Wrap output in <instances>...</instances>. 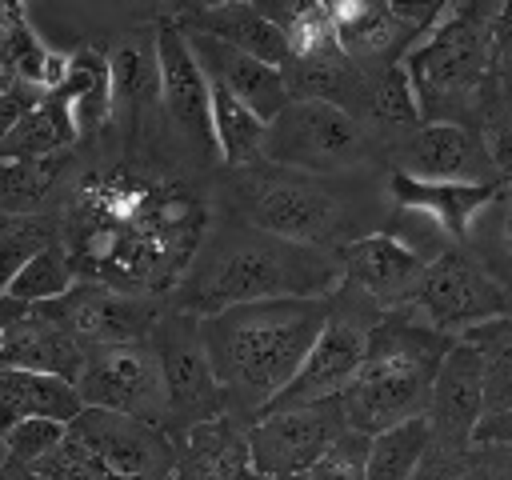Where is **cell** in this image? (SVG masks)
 <instances>
[{
  "mask_svg": "<svg viewBox=\"0 0 512 480\" xmlns=\"http://www.w3.org/2000/svg\"><path fill=\"white\" fill-rule=\"evenodd\" d=\"M56 216L76 280L164 300L212 228V196L168 160L120 152L76 164Z\"/></svg>",
  "mask_w": 512,
  "mask_h": 480,
  "instance_id": "1",
  "label": "cell"
},
{
  "mask_svg": "<svg viewBox=\"0 0 512 480\" xmlns=\"http://www.w3.org/2000/svg\"><path fill=\"white\" fill-rule=\"evenodd\" d=\"M340 284V252L292 244L248 228L232 216L208 228L180 284L164 296L184 316H212L256 300H312L332 296Z\"/></svg>",
  "mask_w": 512,
  "mask_h": 480,
  "instance_id": "2",
  "label": "cell"
},
{
  "mask_svg": "<svg viewBox=\"0 0 512 480\" xmlns=\"http://www.w3.org/2000/svg\"><path fill=\"white\" fill-rule=\"evenodd\" d=\"M328 320V296L256 300L196 320L212 376L224 388L228 416L252 424L296 376Z\"/></svg>",
  "mask_w": 512,
  "mask_h": 480,
  "instance_id": "3",
  "label": "cell"
},
{
  "mask_svg": "<svg viewBox=\"0 0 512 480\" xmlns=\"http://www.w3.org/2000/svg\"><path fill=\"white\" fill-rule=\"evenodd\" d=\"M216 196L224 216L308 248L340 252L352 240L380 232L372 212L376 196L360 176H308L256 160L248 168H224Z\"/></svg>",
  "mask_w": 512,
  "mask_h": 480,
  "instance_id": "4",
  "label": "cell"
},
{
  "mask_svg": "<svg viewBox=\"0 0 512 480\" xmlns=\"http://www.w3.org/2000/svg\"><path fill=\"white\" fill-rule=\"evenodd\" d=\"M452 340L456 336L428 328L412 304L384 312L368 332V348L356 376L336 396L344 408V424L352 432L376 436L424 416L436 368Z\"/></svg>",
  "mask_w": 512,
  "mask_h": 480,
  "instance_id": "5",
  "label": "cell"
},
{
  "mask_svg": "<svg viewBox=\"0 0 512 480\" xmlns=\"http://www.w3.org/2000/svg\"><path fill=\"white\" fill-rule=\"evenodd\" d=\"M492 12L496 4H444L440 20L400 60L420 124H460L480 136Z\"/></svg>",
  "mask_w": 512,
  "mask_h": 480,
  "instance_id": "6",
  "label": "cell"
},
{
  "mask_svg": "<svg viewBox=\"0 0 512 480\" xmlns=\"http://www.w3.org/2000/svg\"><path fill=\"white\" fill-rule=\"evenodd\" d=\"M260 160L308 176H364L376 160H384V152L344 108L320 100H288V108L264 128Z\"/></svg>",
  "mask_w": 512,
  "mask_h": 480,
  "instance_id": "7",
  "label": "cell"
},
{
  "mask_svg": "<svg viewBox=\"0 0 512 480\" xmlns=\"http://www.w3.org/2000/svg\"><path fill=\"white\" fill-rule=\"evenodd\" d=\"M156 68H160V120H164V144L176 140V160L192 176L220 164L216 140H212V112H208V80L200 76L184 32L172 24V16L156 20Z\"/></svg>",
  "mask_w": 512,
  "mask_h": 480,
  "instance_id": "8",
  "label": "cell"
},
{
  "mask_svg": "<svg viewBox=\"0 0 512 480\" xmlns=\"http://www.w3.org/2000/svg\"><path fill=\"white\" fill-rule=\"evenodd\" d=\"M148 344L160 360V380H164V432L168 440L204 424V420H216L228 412V400H224V388L216 384L212 376V364H208V352L200 344V328H196V316H184L176 308L164 304L156 328L148 332Z\"/></svg>",
  "mask_w": 512,
  "mask_h": 480,
  "instance_id": "9",
  "label": "cell"
},
{
  "mask_svg": "<svg viewBox=\"0 0 512 480\" xmlns=\"http://www.w3.org/2000/svg\"><path fill=\"white\" fill-rule=\"evenodd\" d=\"M444 4H396V0H328L336 48L364 72L380 76L400 64L424 32L440 20Z\"/></svg>",
  "mask_w": 512,
  "mask_h": 480,
  "instance_id": "10",
  "label": "cell"
},
{
  "mask_svg": "<svg viewBox=\"0 0 512 480\" xmlns=\"http://www.w3.org/2000/svg\"><path fill=\"white\" fill-rule=\"evenodd\" d=\"M412 308L428 328L456 336L480 320L508 316L512 292L468 252V244H452L424 268Z\"/></svg>",
  "mask_w": 512,
  "mask_h": 480,
  "instance_id": "11",
  "label": "cell"
},
{
  "mask_svg": "<svg viewBox=\"0 0 512 480\" xmlns=\"http://www.w3.org/2000/svg\"><path fill=\"white\" fill-rule=\"evenodd\" d=\"M76 396L84 408L124 412V416L164 428V380H160V360L148 340L84 352Z\"/></svg>",
  "mask_w": 512,
  "mask_h": 480,
  "instance_id": "12",
  "label": "cell"
},
{
  "mask_svg": "<svg viewBox=\"0 0 512 480\" xmlns=\"http://www.w3.org/2000/svg\"><path fill=\"white\" fill-rule=\"evenodd\" d=\"M36 312L48 316L52 324H60L84 352H92V348L148 340V332L156 328V320L164 312V300L128 296V292H112L104 284L76 280L60 300L36 304Z\"/></svg>",
  "mask_w": 512,
  "mask_h": 480,
  "instance_id": "13",
  "label": "cell"
},
{
  "mask_svg": "<svg viewBox=\"0 0 512 480\" xmlns=\"http://www.w3.org/2000/svg\"><path fill=\"white\" fill-rule=\"evenodd\" d=\"M348 432L340 400H316L300 408L264 412L248 424V456L260 476H308L328 444Z\"/></svg>",
  "mask_w": 512,
  "mask_h": 480,
  "instance_id": "14",
  "label": "cell"
},
{
  "mask_svg": "<svg viewBox=\"0 0 512 480\" xmlns=\"http://www.w3.org/2000/svg\"><path fill=\"white\" fill-rule=\"evenodd\" d=\"M68 432L88 444L112 468L116 480H176V448L168 432L148 420L104 408H80Z\"/></svg>",
  "mask_w": 512,
  "mask_h": 480,
  "instance_id": "15",
  "label": "cell"
},
{
  "mask_svg": "<svg viewBox=\"0 0 512 480\" xmlns=\"http://www.w3.org/2000/svg\"><path fill=\"white\" fill-rule=\"evenodd\" d=\"M384 168L416 180H456V184H496L500 172L476 132L460 124H416L384 148Z\"/></svg>",
  "mask_w": 512,
  "mask_h": 480,
  "instance_id": "16",
  "label": "cell"
},
{
  "mask_svg": "<svg viewBox=\"0 0 512 480\" xmlns=\"http://www.w3.org/2000/svg\"><path fill=\"white\" fill-rule=\"evenodd\" d=\"M484 416V360L476 348L452 340L444 352L432 392H428V428H432V448L440 452H460L472 444V428Z\"/></svg>",
  "mask_w": 512,
  "mask_h": 480,
  "instance_id": "17",
  "label": "cell"
},
{
  "mask_svg": "<svg viewBox=\"0 0 512 480\" xmlns=\"http://www.w3.org/2000/svg\"><path fill=\"white\" fill-rule=\"evenodd\" d=\"M424 268L428 264L388 232H368L348 248H340V284L372 300L380 312L412 304Z\"/></svg>",
  "mask_w": 512,
  "mask_h": 480,
  "instance_id": "18",
  "label": "cell"
},
{
  "mask_svg": "<svg viewBox=\"0 0 512 480\" xmlns=\"http://www.w3.org/2000/svg\"><path fill=\"white\" fill-rule=\"evenodd\" d=\"M184 44L200 68V76L212 84V88H224L228 96H236L252 116H260L264 124L276 120L284 108H288V88H284V76L280 68L272 64H260L256 56H244L212 36H196V32H184Z\"/></svg>",
  "mask_w": 512,
  "mask_h": 480,
  "instance_id": "19",
  "label": "cell"
},
{
  "mask_svg": "<svg viewBox=\"0 0 512 480\" xmlns=\"http://www.w3.org/2000/svg\"><path fill=\"white\" fill-rule=\"evenodd\" d=\"M172 24L180 32H196V36H212L244 56H256L260 64L284 68L288 60V40L284 32L248 0H220V4H184L176 8Z\"/></svg>",
  "mask_w": 512,
  "mask_h": 480,
  "instance_id": "20",
  "label": "cell"
},
{
  "mask_svg": "<svg viewBox=\"0 0 512 480\" xmlns=\"http://www.w3.org/2000/svg\"><path fill=\"white\" fill-rule=\"evenodd\" d=\"M388 176V200L392 208H412V212H424L432 216L444 236L452 244H468V232L476 224V216L496 200L500 184H456V180H416V176H404V172H384Z\"/></svg>",
  "mask_w": 512,
  "mask_h": 480,
  "instance_id": "21",
  "label": "cell"
},
{
  "mask_svg": "<svg viewBox=\"0 0 512 480\" xmlns=\"http://www.w3.org/2000/svg\"><path fill=\"white\" fill-rule=\"evenodd\" d=\"M172 448H176V480H248L252 476L248 424L228 412L172 436Z\"/></svg>",
  "mask_w": 512,
  "mask_h": 480,
  "instance_id": "22",
  "label": "cell"
},
{
  "mask_svg": "<svg viewBox=\"0 0 512 480\" xmlns=\"http://www.w3.org/2000/svg\"><path fill=\"white\" fill-rule=\"evenodd\" d=\"M0 368H24L40 376H60L76 388L84 368V348L48 316L28 308L4 336H0Z\"/></svg>",
  "mask_w": 512,
  "mask_h": 480,
  "instance_id": "23",
  "label": "cell"
},
{
  "mask_svg": "<svg viewBox=\"0 0 512 480\" xmlns=\"http://www.w3.org/2000/svg\"><path fill=\"white\" fill-rule=\"evenodd\" d=\"M56 96L68 104L76 140L80 144H96L112 124V84H108L104 48L80 44L76 52H68V76L56 88Z\"/></svg>",
  "mask_w": 512,
  "mask_h": 480,
  "instance_id": "24",
  "label": "cell"
},
{
  "mask_svg": "<svg viewBox=\"0 0 512 480\" xmlns=\"http://www.w3.org/2000/svg\"><path fill=\"white\" fill-rule=\"evenodd\" d=\"M80 396L68 380L60 376H40L24 368H0V436L32 416L72 424L80 416Z\"/></svg>",
  "mask_w": 512,
  "mask_h": 480,
  "instance_id": "25",
  "label": "cell"
},
{
  "mask_svg": "<svg viewBox=\"0 0 512 480\" xmlns=\"http://www.w3.org/2000/svg\"><path fill=\"white\" fill-rule=\"evenodd\" d=\"M76 168V148L48 160H0V212L32 216L56 212V200Z\"/></svg>",
  "mask_w": 512,
  "mask_h": 480,
  "instance_id": "26",
  "label": "cell"
},
{
  "mask_svg": "<svg viewBox=\"0 0 512 480\" xmlns=\"http://www.w3.org/2000/svg\"><path fill=\"white\" fill-rule=\"evenodd\" d=\"M80 140H76V128H72V116H68V104L48 92L36 108H28L12 132L0 140V160H48V156H60V152H72Z\"/></svg>",
  "mask_w": 512,
  "mask_h": 480,
  "instance_id": "27",
  "label": "cell"
},
{
  "mask_svg": "<svg viewBox=\"0 0 512 480\" xmlns=\"http://www.w3.org/2000/svg\"><path fill=\"white\" fill-rule=\"evenodd\" d=\"M208 112H212V140L224 168H248L260 160L264 148V120L252 116L236 96L208 84Z\"/></svg>",
  "mask_w": 512,
  "mask_h": 480,
  "instance_id": "28",
  "label": "cell"
},
{
  "mask_svg": "<svg viewBox=\"0 0 512 480\" xmlns=\"http://www.w3.org/2000/svg\"><path fill=\"white\" fill-rule=\"evenodd\" d=\"M428 444H432V428L424 416L404 420L388 432H376V436H368L364 476L368 480H416Z\"/></svg>",
  "mask_w": 512,
  "mask_h": 480,
  "instance_id": "29",
  "label": "cell"
},
{
  "mask_svg": "<svg viewBox=\"0 0 512 480\" xmlns=\"http://www.w3.org/2000/svg\"><path fill=\"white\" fill-rule=\"evenodd\" d=\"M48 244H60V216L32 212V216H4L0 212V296L8 292L12 276Z\"/></svg>",
  "mask_w": 512,
  "mask_h": 480,
  "instance_id": "30",
  "label": "cell"
},
{
  "mask_svg": "<svg viewBox=\"0 0 512 480\" xmlns=\"http://www.w3.org/2000/svg\"><path fill=\"white\" fill-rule=\"evenodd\" d=\"M76 284V272H72V260L64 252V244H48L44 252H36L8 284L4 296L36 308V304H48V300H60L68 288Z\"/></svg>",
  "mask_w": 512,
  "mask_h": 480,
  "instance_id": "31",
  "label": "cell"
},
{
  "mask_svg": "<svg viewBox=\"0 0 512 480\" xmlns=\"http://www.w3.org/2000/svg\"><path fill=\"white\" fill-rule=\"evenodd\" d=\"M44 60H48V48L32 32V24L24 16V4L12 0L8 16L0 20V76H12V80H24V84L40 88Z\"/></svg>",
  "mask_w": 512,
  "mask_h": 480,
  "instance_id": "32",
  "label": "cell"
},
{
  "mask_svg": "<svg viewBox=\"0 0 512 480\" xmlns=\"http://www.w3.org/2000/svg\"><path fill=\"white\" fill-rule=\"evenodd\" d=\"M512 108V0L496 4L488 28V76H484V120ZM484 128V124H480Z\"/></svg>",
  "mask_w": 512,
  "mask_h": 480,
  "instance_id": "33",
  "label": "cell"
},
{
  "mask_svg": "<svg viewBox=\"0 0 512 480\" xmlns=\"http://www.w3.org/2000/svg\"><path fill=\"white\" fill-rule=\"evenodd\" d=\"M476 220H480V232L488 236L476 260L512 292V184L508 180L500 184L496 200Z\"/></svg>",
  "mask_w": 512,
  "mask_h": 480,
  "instance_id": "34",
  "label": "cell"
},
{
  "mask_svg": "<svg viewBox=\"0 0 512 480\" xmlns=\"http://www.w3.org/2000/svg\"><path fill=\"white\" fill-rule=\"evenodd\" d=\"M44 480H116L112 476V468L88 448V444H80L72 432H64V440L40 460V464H32Z\"/></svg>",
  "mask_w": 512,
  "mask_h": 480,
  "instance_id": "35",
  "label": "cell"
},
{
  "mask_svg": "<svg viewBox=\"0 0 512 480\" xmlns=\"http://www.w3.org/2000/svg\"><path fill=\"white\" fill-rule=\"evenodd\" d=\"M364 464H368V436L348 428L328 444V452L308 468L304 480H368Z\"/></svg>",
  "mask_w": 512,
  "mask_h": 480,
  "instance_id": "36",
  "label": "cell"
},
{
  "mask_svg": "<svg viewBox=\"0 0 512 480\" xmlns=\"http://www.w3.org/2000/svg\"><path fill=\"white\" fill-rule=\"evenodd\" d=\"M64 432H68V424H60V420H44V416H32V420H20V424H12L0 440H4V448H8V456L12 460H20V464H40L60 440H64Z\"/></svg>",
  "mask_w": 512,
  "mask_h": 480,
  "instance_id": "37",
  "label": "cell"
},
{
  "mask_svg": "<svg viewBox=\"0 0 512 480\" xmlns=\"http://www.w3.org/2000/svg\"><path fill=\"white\" fill-rule=\"evenodd\" d=\"M48 92L44 88H36V84H24V80H12V76H0V140L12 132V124L28 112V108H36L40 100H44Z\"/></svg>",
  "mask_w": 512,
  "mask_h": 480,
  "instance_id": "38",
  "label": "cell"
},
{
  "mask_svg": "<svg viewBox=\"0 0 512 480\" xmlns=\"http://www.w3.org/2000/svg\"><path fill=\"white\" fill-rule=\"evenodd\" d=\"M480 140H484L488 160L496 164L500 180H508V176H512V108L488 116L484 128H480Z\"/></svg>",
  "mask_w": 512,
  "mask_h": 480,
  "instance_id": "39",
  "label": "cell"
},
{
  "mask_svg": "<svg viewBox=\"0 0 512 480\" xmlns=\"http://www.w3.org/2000/svg\"><path fill=\"white\" fill-rule=\"evenodd\" d=\"M472 444H500V448H512V412L480 416L476 428H472Z\"/></svg>",
  "mask_w": 512,
  "mask_h": 480,
  "instance_id": "40",
  "label": "cell"
},
{
  "mask_svg": "<svg viewBox=\"0 0 512 480\" xmlns=\"http://www.w3.org/2000/svg\"><path fill=\"white\" fill-rule=\"evenodd\" d=\"M24 312H28V304H20V300H12V296H0V336H4Z\"/></svg>",
  "mask_w": 512,
  "mask_h": 480,
  "instance_id": "41",
  "label": "cell"
},
{
  "mask_svg": "<svg viewBox=\"0 0 512 480\" xmlns=\"http://www.w3.org/2000/svg\"><path fill=\"white\" fill-rule=\"evenodd\" d=\"M0 480H44V476H40L36 468H28V464L4 456V464H0Z\"/></svg>",
  "mask_w": 512,
  "mask_h": 480,
  "instance_id": "42",
  "label": "cell"
},
{
  "mask_svg": "<svg viewBox=\"0 0 512 480\" xmlns=\"http://www.w3.org/2000/svg\"><path fill=\"white\" fill-rule=\"evenodd\" d=\"M248 480H304V476H260V472H252Z\"/></svg>",
  "mask_w": 512,
  "mask_h": 480,
  "instance_id": "43",
  "label": "cell"
},
{
  "mask_svg": "<svg viewBox=\"0 0 512 480\" xmlns=\"http://www.w3.org/2000/svg\"><path fill=\"white\" fill-rule=\"evenodd\" d=\"M508 184H512V176H508Z\"/></svg>",
  "mask_w": 512,
  "mask_h": 480,
  "instance_id": "44",
  "label": "cell"
},
{
  "mask_svg": "<svg viewBox=\"0 0 512 480\" xmlns=\"http://www.w3.org/2000/svg\"><path fill=\"white\" fill-rule=\"evenodd\" d=\"M508 316H512V308H508Z\"/></svg>",
  "mask_w": 512,
  "mask_h": 480,
  "instance_id": "45",
  "label": "cell"
}]
</instances>
